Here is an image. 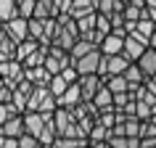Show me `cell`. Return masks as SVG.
<instances>
[{
	"label": "cell",
	"mask_w": 156,
	"mask_h": 148,
	"mask_svg": "<svg viewBox=\"0 0 156 148\" xmlns=\"http://www.w3.org/2000/svg\"><path fill=\"white\" fill-rule=\"evenodd\" d=\"M146 48H148V45H143L140 40H135V37H130V34H127V37H124V48H122V56L127 58L130 64H135V61H138V58L143 56V53H146Z\"/></svg>",
	"instance_id": "obj_8"
},
{
	"label": "cell",
	"mask_w": 156,
	"mask_h": 148,
	"mask_svg": "<svg viewBox=\"0 0 156 148\" xmlns=\"http://www.w3.org/2000/svg\"><path fill=\"white\" fill-rule=\"evenodd\" d=\"M66 87H72V85L66 82V79L61 77V74H56V77H50V85H48V90L53 93V95H56V100H58V98H61V95L66 93Z\"/></svg>",
	"instance_id": "obj_24"
},
{
	"label": "cell",
	"mask_w": 156,
	"mask_h": 148,
	"mask_svg": "<svg viewBox=\"0 0 156 148\" xmlns=\"http://www.w3.org/2000/svg\"><path fill=\"white\" fill-rule=\"evenodd\" d=\"M58 11H56V0H37L34 5V16L32 19H56Z\"/></svg>",
	"instance_id": "obj_16"
},
{
	"label": "cell",
	"mask_w": 156,
	"mask_h": 148,
	"mask_svg": "<svg viewBox=\"0 0 156 148\" xmlns=\"http://www.w3.org/2000/svg\"><path fill=\"white\" fill-rule=\"evenodd\" d=\"M16 48H19V42L11 40L8 34H5V29H3V34H0V64L13 61L16 58Z\"/></svg>",
	"instance_id": "obj_12"
},
{
	"label": "cell",
	"mask_w": 156,
	"mask_h": 148,
	"mask_svg": "<svg viewBox=\"0 0 156 148\" xmlns=\"http://www.w3.org/2000/svg\"><path fill=\"white\" fill-rule=\"evenodd\" d=\"M124 79H127V85H130V87H138V85H146V82H148V77L143 74V69H140L138 64H130V66H127Z\"/></svg>",
	"instance_id": "obj_17"
},
{
	"label": "cell",
	"mask_w": 156,
	"mask_h": 148,
	"mask_svg": "<svg viewBox=\"0 0 156 148\" xmlns=\"http://www.w3.org/2000/svg\"><path fill=\"white\" fill-rule=\"evenodd\" d=\"M0 148H5V138L3 135H0Z\"/></svg>",
	"instance_id": "obj_35"
},
{
	"label": "cell",
	"mask_w": 156,
	"mask_h": 148,
	"mask_svg": "<svg viewBox=\"0 0 156 148\" xmlns=\"http://www.w3.org/2000/svg\"><path fill=\"white\" fill-rule=\"evenodd\" d=\"M124 21H140L143 19V8H138V5H132V3H127L124 5Z\"/></svg>",
	"instance_id": "obj_27"
},
{
	"label": "cell",
	"mask_w": 156,
	"mask_h": 148,
	"mask_svg": "<svg viewBox=\"0 0 156 148\" xmlns=\"http://www.w3.org/2000/svg\"><path fill=\"white\" fill-rule=\"evenodd\" d=\"M77 87L82 93V103H93L95 93L103 87V79H101L98 74H82V77L77 79Z\"/></svg>",
	"instance_id": "obj_2"
},
{
	"label": "cell",
	"mask_w": 156,
	"mask_h": 148,
	"mask_svg": "<svg viewBox=\"0 0 156 148\" xmlns=\"http://www.w3.org/2000/svg\"><path fill=\"white\" fill-rule=\"evenodd\" d=\"M140 148H156V138H140Z\"/></svg>",
	"instance_id": "obj_32"
},
{
	"label": "cell",
	"mask_w": 156,
	"mask_h": 148,
	"mask_svg": "<svg viewBox=\"0 0 156 148\" xmlns=\"http://www.w3.org/2000/svg\"><path fill=\"white\" fill-rule=\"evenodd\" d=\"M37 48H40V42L32 40V37H29V40H24V42H19V48H16V61H21V64H24V61L32 56Z\"/></svg>",
	"instance_id": "obj_19"
},
{
	"label": "cell",
	"mask_w": 156,
	"mask_h": 148,
	"mask_svg": "<svg viewBox=\"0 0 156 148\" xmlns=\"http://www.w3.org/2000/svg\"><path fill=\"white\" fill-rule=\"evenodd\" d=\"M111 148H140V138H124V135H111L108 138Z\"/></svg>",
	"instance_id": "obj_22"
},
{
	"label": "cell",
	"mask_w": 156,
	"mask_h": 148,
	"mask_svg": "<svg viewBox=\"0 0 156 148\" xmlns=\"http://www.w3.org/2000/svg\"><path fill=\"white\" fill-rule=\"evenodd\" d=\"M148 48H154V50H156V32L151 34V42H148Z\"/></svg>",
	"instance_id": "obj_33"
},
{
	"label": "cell",
	"mask_w": 156,
	"mask_h": 148,
	"mask_svg": "<svg viewBox=\"0 0 156 148\" xmlns=\"http://www.w3.org/2000/svg\"><path fill=\"white\" fill-rule=\"evenodd\" d=\"M40 148H45V146H40Z\"/></svg>",
	"instance_id": "obj_39"
},
{
	"label": "cell",
	"mask_w": 156,
	"mask_h": 148,
	"mask_svg": "<svg viewBox=\"0 0 156 148\" xmlns=\"http://www.w3.org/2000/svg\"><path fill=\"white\" fill-rule=\"evenodd\" d=\"M93 106L98 108V111H111V108H114V93H111L106 85H103V87L95 93V98H93Z\"/></svg>",
	"instance_id": "obj_15"
},
{
	"label": "cell",
	"mask_w": 156,
	"mask_h": 148,
	"mask_svg": "<svg viewBox=\"0 0 156 148\" xmlns=\"http://www.w3.org/2000/svg\"><path fill=\"white\" fill-rule=\"evenodd\" d=\"M87 13H95V0H72V8H69V16L77 21V19L87 16Z\"/></svg>",
	"instance_id": "obj_14"
},
{
	"label": "cell",
	"mask_w": 156,
	"mask_h": 148,
	"mask_svg": "<svg viewBox=\"0 0 156 148\" xmlns=\"http://www.w3.org/2000/svg\"><path fill=\"white\" fill-rule=\"evenodd\" d=\"M3 29H5V26H3V24H0V34H3Z\"/></svg>",
	"instance_id": "obj_36"
},
{
	"label": "cell",
	"mask_w": 156,
	"mask_h": 148,
	"mask_svg": "<svg viewBox=\"0 0 156 148\" xmlns=\"http://www.w3.org/2000/svg\"><path fill=\"white\" fill-rule=\"evenodd\" d=\"M3 26H5V34H8L11 40H16V42L29 40V19L16 16V19H11L8 24H3Z\"/></svg>",
	"instance_id": "obj_5"
},
{
	"label": "cell",
	"mask_w": 156,
	"mask_h": 148,
	"mask_svg": "<svg viewBox=\"0 0 156 148\" xmlns=\"http://www.w3.org/2000/svg\"><path fill=\"white\" fill-rule=\"evenodd\" d=\"M53 148H87V138H56Z\"/></svg>",
	"instance_id": "obj_25"
},
{
	"label": "cell",
	"mask_w": 156,
	"mask_h": 148,
	"mask_svg": "<svg viewBox=\"0 0 156 148\" xmlns=\"http://www.w3.org/2000/svg\"><path fill=\"white\" fill-rule=\"evenodd\" d=\"M122 3H130V0H122Z\"/></svg>",
	"instance_id": "obj_38"
},
{
	"label": "cell",
	"mask_w": 156,
	"mask_h": 148,
	"mask_svg": "<svg viewBox=\"0 0 156 148\" xmlns=\"http://www.w3.org/2000/svg\"><path fill=\"white\" fill-rule=\"evenodd\" d=\"M146 8H156V0H146Z\"/></svg>",
	"instance_id": "obj_34"
},
{
	"label": "cell",
	"mask_w": 156,
	"mask_h": 148,
	"mask_svg": "<svg viewBox=\"0 0 156 148\" xmlns=\"http://www.w3.org/2000/svg\"><path fill=\"white\" fill-rule=\"evenodd\" d=\"M90 50H95V45H93L90 40H85V37H80V40L74 42V48L69 50V56H72V61H77V58H82V56H87Z\"/></svg>",
	"instance_id": "obj_21"
},
{
	"label": "cell",
	"mask_w": 156,
	"mask_h": 148,
	"mask_svg": "<svg viewBox=\"0 0 156 148\" xmlns=\"http://www.w3.org/2000/svg\"><path fill=\"white\" fill-rule=\"evenodd\" d=\"M45 119H48V116L40 114V111H24V130L29 132V135H34V138H37V135L42 132Z\"/></svg>",
	"instance_id": "obj_10"
},
{
	"label": "cell",
	"mask_w": 156,
	"mask_h": 148,
	"mask_svg": "<svg viewBox=\"0 0 156 148\" xmlns=\"http://www.w3.org/2000/svg\"><path fill=\"white\" fill-rule=\"evenodd\" d=\"M101 50L95 48V50H90L87 56H82V58H77L74 61V69H77V74L82 77V74H98V66H101Z\"/></svg>",
	"instance_id": "obj_4"
},
{
	"label": "cell",
	"mask_w": 156,
	"mask_h": 148,
	"mask_svg": "<svg viewBox=\"0 0 156 148\" xmlns=\"http://www.w3.org/2000/svg\"><path fill=\"white\" fill-rule=\"evenodd\" d=\"M103 85H106V87L114 93V95H119V93H127V90H130V85H127V79H124V74L108 77V79H103Z\"/></svg>",
	"instance_id": "obj_20"
},
{
	"label": "cell",
	"mask_w": 156,
	"mask_h": 148,
	"mask_svg": "<svg viewBox=\"0 0 156 148\" xmlns=\"http://www.w3.org/2000/svg\"><path fill=\"white\" fill-rule=\"evenodd\" d=\"M0 85H5V82H3V77H0Z\"/></svg>",
	"instance_id": "obj_37"
},
{
	"label": "cell",
	"mask_w": 156,
	"mask_h": 148,
	"mask_svg": "<svg viewBox=\"0 0 156 148\" xmlns=\"http://www.w3.org/2000/svg\"><path fill=\"white\" fill-rule=\"evenodd\" d=\"M122 48H124V37L108 32L106 37H103V42H101L98 50H101V56H122Z\"/></svg>",
	"instance_id": "obj_6"
},
{
	"label": "cell",
	"mask_w": 156,
	"mask_h": 148,
	"mask_svg": "<svg viewBox=\"0 0 156 148\" xmlns=\"http://www.w3.org/2000/svg\"><path fill=\"white\" fill-rule=\"evenodd\" d=\"M127 66H130V61H127L124 56H103L101 58V66H98V77L101 79H108V77L124 74Z\"/></svg>",
	"instance_id": "obj_1"
},
{
	"label": "cell",
	"mask_w": 156,
	"mask_h": 148,
	"mask_svg": "<svg viewBox=\"0 0 156 148\" xmlns=\"http://www.w3.org/2000/svg\"><path fill=\"white\" fill-rule=\"evenodd\" d=\"M16 114H19V108L13 106V103H8V106H0V127L8 122L11 116H16Z\"/></svg>",
	"instance_id": "obj_28"
},
{
	"label": "cell",
	"mask_w": 156,
	"mask_h": 148,
	"mask_svg": "<svg viewBox=\"0 0 156 148\" xmlns=\"http://www.w3.org/2000/svg\"><path fill=\"white\" fill-rule=\"evenodd\" d=\"M8 103H13V87L0 85V106H8Z\"/></svg>",
	"instance_id": "obj_30"
},
{
	"label": "cell",
	"mask_w": 156,
	"mask_h": 148,
	"mask_svg": "<svg viewBox=\"0 0 156 148\" xmlns=\"http://www.w3.org/2000/svg\"><path fill=\"white\" fill-rule=\"evenodd\" d=\"M156 32V24L154 21H148V19H140V21H135V29L130 32V37H135V40H140L143 45H148L151 42V34Z\"/></svg>",
	"instance_id": "obj_9"
},
{
	"label": "cell",
	"mask_w": 156,
	"mask_h": 148,
	"mask_svg": "<svg viewBox=\"0 0 156 148\" xmlns=\"http://www.w3.org/2000/svg\"><path fill=\"white\" fill-rule=\"evenodd\" d=\"M0 77H3V82L8 85V87H16L19 82H24V66L21 61H5V64H0Z\"/></svg>",
	"instance_id": "obj_3"
},
{
	"label": "cell",
	"mask_w": 156,
	"mask_h": 148,
	"mask_svg": "<svg viewBox=\"0 0 156 148\" xmlns=\"http://www.w3.org/2000/svg\"><path fill=\"white\" fill-rule=\"evenodd\" d=\"M135 64L143 69V74H146L148 79H151V77H156V50H154V48H146V53H143Z\"/></svg>",
	"instance_id": "obj_13"
},
{
	"label": "cell",
	"mask_w": 156,
	"mask_h": 148,
	"mask_svg": "<svg viewBox=\"0 0 156 148\" xmlns=\"http://www.w3.org/2000/svg\"><path fill=\"white\" fill-rule=\"evenodd\" d=\"M19 148H40V140L34 138V135H29V132H24L19 138Z\"/></svg>",
	"instance_id": "obj_29"
},
{
	"label": "cell",
	"mask_w": 156,
	"mask_h": 148,
	"mask_svg": "<svg viewBox=\"0 0 156 148\" xmlns=\"http://www.w3.org/2000/svg\"><path fill=\"white\" fill-rule=\"evenodd\" d=\"M143 19H148V21L156 24V8H143Z\"/></svg>",
	"instance_id": "obj_31"
},
{
	"label": "cell",
	"mask_w": 156,
	"mask_h": 148,
	"mask_svg": "<svg viewBox=\"0 0 156 148\" xmlns=\"http://www.w3.org/2000/svg\"><path fill=\"white\" fill-rule=\"evenodd\" d=\"M34 5H37V0H16L19 16L21 19H32L34 16Z\"/></svg>",
	"instance_id": "obj_26"
},
{
	"label": "cell",
	"mask_w": 156,
	"mask_h": 148,
	"mask_svg": "<svg viewBox=\"0 0 156 148\" xmlns=\"http://www.w3.org/2000/svg\"><path fill=\"white\" fill-rule=\"evenodd\" d=\"M24 132H27V130H24V114L11 116L8 122L0 127V135H3V138H13V140H19Z\"/></svg>",
	"instance_id": "obj_7"
},
{
	"label": "cell",
	"mask_w": 156,
	"mask_h": 148,
	"mask_svg": "<svg viewBox=\"0 0 156 148\" xmlns=\"http://www.w3.org/2000/svg\"><path fill=\"white\" fill-rule=\"evenodd\" d=\"M24 79H29L34 87H48L50 74L45 72V66H34V69H24Z\"/></svg>",
	"instance_id": "obj_11"
},
{
	"label": "cell",
	"mask_w": 156,
	"mask_h": 148,
	"mask_svg": "<svg viewBox=\"0 0 156 148\" xmlns=\"http://www.w3.org/2000/svg\"><path fill=\"white\" fill-rule=\"evenodd\" d=\"M95 19H98V13H87V16L77 19V29H80V37H87V34L95 29Z\"/></svg>",
	"instance_id": "obj_23"
},
{
	"label": "cell",
	"mask_w": 156,
	"mask_h": 148,
	"mask_svg": "<svg viewBox=\"0 0 156 148\" xmlns=\"http://www.w3.org/2000/svg\"><path fill=\"white\" fill-rule=\"evenodd\" d=\"M19 16L16 0H0V24H8L11 19Z\"/></svg>",
	"instance_id": "obj_18"
}]
</instances>
